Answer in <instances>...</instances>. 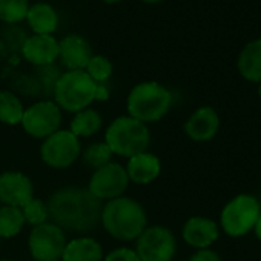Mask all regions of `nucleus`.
<instances>
[{"instance_id": "1", "label": "nucleus", "mask_w": 261, "mask_h": 261, "mask_svg": "<svg viewBox=\"0 0 261 261\" xmlns=\"http://www.w3.org/2000/svg\"><path fill=\"white\" fill-rule=\"evenodd\" d=\"M46 206L54 224L65 232L83 235L100 224L103 201L95 198L86 188L65 186L49 195Z\"/></svg>"}, {"instance_id": "2", "label": "nucleus", "mask_w": 261, "mask_h": 261, "mask_svg": "<svg viewBox=\"0 0 261 261\" xmlns=\"http://www.w3.org/2000/svg\"><path fill=\"white\" fill-rule=\"evenodd\" d=\"M100 224L118 241H134L148 227V215L137 200L123 195L103 204Z\"/></svg>"}, {"instance_id": "3", "label": "nucleus", "mask_w": 261, "mask_h": 261, "mask_svg": "<svg viewBox=\"0 0 261 261\" xmlns=\"http://www.w3.org/2000/svg\"><path fill=\"white\" fill-rule=\"evenodd\" d=\"M105 143L111 149L112 155L130 159L148 151L151 145V130L148 124L130 115H120L108 126Z\"/></svg>"}, {"instance_id": "4", "label": "nucleus", "mask_w": 261, "mask_h": 261, "mask_svg": "<svg viewBox=\"0 0 261 261\" xmlns=\"http://www.w3.org/2000/svg\"><path fill=\"white\" fill-rule=\"evenodd\" d=\"M172 92L157 82L136 85L127 94V115L148 124L162 120L172 106Z\"/></svg>"}, {"instance_id": "5", "label": "nucleus", "mask_w": 261, "mask_h": 261, "mask_svg": "<svg viewBox=\"0 0 261 261\" xmlns=\"http://www.w3.org/2000/svg\"><path fill=\"white\" fill-rule=\"evenodd\" d=\"M97 83L85 71H66L57 79L53 95L56 105L66 112L77 114L95 100Z\"/></svg>"}, {"instance_id": "6", "label": "nucleus", "mask_w": 261, "mask_h": 261, "mask_svg": "<svg viewBox=\"0 0 261 261\" xmlns=\"http://www.w3.org/2000/svg\"><path fill=\"white\" fill-rule=\"evenodd\" d=\"M261 215V206L253 195L240 194L221 211L220 224L229 237H243L253 230Z\"/></svg>"}, {"instance_id": "7", "label": "nucleus", "mask_w": 261, "mask_h": 261, "mask_svg": "<svg viewBox=\"0 0 261 261\" xmlns=\"http://www.w3.org/2000/svg\"><path fill=\"white\" fill-rule=\"evenodd\" d=\"M82 154V145L69 129H59L40 146L42 162L53 169H66L72 166Z\"/></svg>"}, {"instance_id": "8", "label": "nucleus", "mask_w": 261, "mask_h": 261, "mask_svg": "<svg viewBox=\"0 0 261 261\" xmlns=\"http://www.w3.org/2000/svg\"><path fill=\"white\" fill-rule=\"evenodd\" d=\"M136 253L140 261H172L177 240L165 226H148L136 240Z\"/></svg>"}, {"instance_id": "9", "label": "nucleus", "mask_w": 261, "mask_h": 261, "mask_svg": "<svg viewBox=\"0 0 261 261\" xmlns=\"http://www.w3.org/2000/svg\"><path fill=\"white\" fill-rule=\"evenodd\" d=\"M62 124V109L53 100H42L25 109L20 126L25 133L37 140H45Z\"/></svg>"}, {"instance_id": "10", "label": "nucleus", "mask_w": 261, "mask_h": 261, "mask_svg": "<svg viewBox=\"0 0 261 261\" xmlns=\"http://www.w3.org/2000/svg\"><path fill=\"white\" fill-rule=\"evenodd\" d=\"M66 243L65 230L49 221L33 227L28 237V247L36 261H60Z\"/></svg>"}, {"instance_id": "11", "label": "nucleus", "mask_w": 261, "mask_h": 261, "mask_svg": "<svg viewBox=\"0 0 261 261\" xmlns=\"http://www.w3.org/2000/svg\"><path fill=\"white\" fill-rule=\"evenodd\" d=\"M129 186V177L123 165L109 162L108 165L94 171L89 178L88 191L100 201H109L123 197Z\"/></svg>"}, {"instance_id": "12", "label": "nucleus", "mask_w": 261, "mask_h": 261, "mask_svg": "<svg viewBox=\"0 0 261 261\" xmlns=\"http://www.w3.org/2000/svg\"><path fill=\"white\" fill-rule=\"evenodd\" d=\"M34 198V186L28 175L19 171L0 174V204L22 207Z\"/></svg>"}, {"instance_id": "13", "label": "nucleus", "mask_w": 261, "mask_h": 261, "mask_svg": "<svg viewBox=\"0 0 261 261\" xmlns=\"http://www.w3.org/2000/svg\"><path fill=\"white\" fill-rule=\"evenodd\" d=\"M22 56L34 66H51L59 59V42L54 36L34 34L22 43Z\"/></svg>"}, {"instance_id": "14", "label": "nucleus", "mask_w": 261, "mask_h": 261, "mask_svg": "<svg viewBox=\"0 0 261 261\" xmlns=\"http://www.w3.org/2000/svg\"><path fill=\"white\" fill-rule=\"evenodd\" d=\"M220 129V117L211 106H201L185 123V133L194 142H209Z\"/></svg>"}, {"instance_id": "15", "label": "nucleus", "mask_w": 261, "mask_h": 261, "mask_svg": "<svg viewBox=\"0 0 261 261\" xmlns=\"http://www.w3.org/2000/svg\"><path fill=\"white\" fill-rule=\"evenodd\" d=\"M91 57L89 43L79 34H69L59 42V60L66 71H85Z\"/></svg>"}, {"instance_id": "16", "label": "nucleus", "mask_w": 261, "mask_h": 261, "mask_svg": "<svg viewBox=\"0 0 261 261\" xmlns=\"http://www.w3.org/2000/svg\"><path fill=\"white\" fill-rule=\"evenodd\" d=\"M183 240L195 249H209L220 235L218 226L214 220L206 217H191L181 230Z\"/></svg>"}, {"instance_id": "17", "label": "nucleus", "mask_w": 261, "mask_h": 261, "mask_svg": "<svg viewBox=\"0 0 261 261\" xmlns=\"http://www.w3.org/2000/svg\"><path fill=\"white\" fill-rule=\"evenodd\" d=\"M124 169L127 172L129 181L136 185H149L159 178L162 172V162L155 154L146 151L127 159Z\"/></svg>"}, {"instance_id": "18", "label": "nucleus", "mask_w": 261, "mask_h": 261, "mask_svg": "<svg viewBox=\"0 0 261 261\" xmlns=\"http://www.w3.org/2000/svg\"><path fill=\"white\" fill-rule=\"evenodd\" d=\"M62 261H103V247L92 237H77L66 243Z\"/></svg>"}, {"instance_id": "19", "label": "nucleus", "mask_w": 261, "mask_h": 261, "mask_svg": "<svg viewBox=\"0 0 261 261\" xmlns=\"http://www.w3.org/2000/svg\"><path fill=\"white\" fill-rule=\"evenodd\" d=\"M25 20L28 22L31 31L39 36H53L59 27V16L56 10L45 2L31 5Z\"/></svg>"}, {"instance_id": "20", "label": "nucleus", "mask_w": 261, "mask_h": 261, "mask_svg": "<svg viewBox=\"0 0 261 261\" xmlns=\"http://www.w3.org/2000/svg\"><path fill=\"white\" fill-rule=\"evenodd\" d=\"M237 66L246 80L253 83L261 82V39L249 42L241 49Z\"/></svg>"}, {"instance_id": "21", "label": "nucleus", "mask_w": 261, "mask_h": 261, "mask_svg": "<svg viewBox=\"0 0 261 261\" xmlns=\"http://www.w3.org/2000/svg\"><path fill=\"white\" fill-rule=\"evenodd\" d=\"M101 124H103V118H101L100 112L92 108H86V109L74 114L71 124H69V130L79 139L80 137H92L101 129Z\"/></svg>"}, {"instance_id": "22", "label": "nucleus", "mask_w": 261, "mask_h": 261, "mask_svg": "<svg viewBox=\"0 0 261 261\" xmlns=\"http://www.w3.org/2000/svg\"><path fill=\"white\" fill-rule=\"evenodd\" d=\"M23 112L25 108L20 98L13 91H0V121L8 126L20 124Z\"/></svg>"}, {"instance_id": "23", "label": "nucleus", "mask_w": 261, "mask_h": 261, "mask_svg": "<svg viewBox=\"0 0 261 261\" xmlns=\"http://www.w3.org/2000/svg\"><path fill=\"white\" fill-rule=\"evenodd\" d=\"M25 224L20 207L0 206V238H13L19 235Z\"/></svg>"}, {"instance_id": "24", "label": "nucleus", "mask_w": 261, "mask_h": 261, "mask_svg": "<svg viewBox=\"0 0 261 261\" xmlns=\"http://www.w3.org/2000/svg\"><path fill=\"white\" fill-rule=\"evenodd\" d=\"M30 10L28 0H0V20L14 25L27 19Z\"/></svg>"}, {"instance_id": "25", "label": "nucleus", "mask_w": 261, "mask_h": 261, "mask_svg": "<svg viewBox=\"0 0 261 261\" xmlns=\"http://www.w3.org/2000/svg\"><path fill=\"white\" fill-rule=\"evenodd\" d=\"M80 155H82L83 165L94 169V171L105 166V165H108L109 162H112L111 160L112 152H111V149L108 148V145L105 142L89 145Z\"/></svg>"}, {"instance_id": "26", "label": "nucleus", "mask_w": 261, "mask_h": 261, "mask_svg": "<svg viewBox=\"0 0 261 261\" xmlns=\"http://www.w3.org/2000/svg\"><path fill=\"white\" fill-rule=\"evenodd\" d=\"M22 209V214H23V218H25V223L36 227V226H40L43 223H48L49 220V212H48V206L43 200L40 198H31L25 206L20 207Z\"/></svg>"}, {"instance_id": "27", "label": "nucleus", "mask_w": 261, "mask_h": 261, "mask_svg": "<svg viewBox=\"0 0 261 261\" xmlns=\"http://www.w3.org/2000/svg\"><path fill=\"white\" fill-rule=\"evenodd\" d=\"M85 72L98 85L106 83L112 75V63L105 56H92L85 68Z\"/></svg>"}, {"instance_id": "28", "label": "nucleus", "mask_w": 261, "mask_h": 261, "mask_svg": "<svg viewBox=\"0 0 261 261\" xmlns=\"http://www.w3.org/2000/svg\"><path fill=\"white\" fill-rule=\"evenodd\" d=\"M103 261H140L136 250L130 247H117L111 250L106 256H103Z\"/></svg>"}, {"instance_id": "29", "label": "nucleus", "mask_w": 261, "mask_h": 261, "mask_svg": "<svg viewBox=\"0 0 261 261\" xmlns=\"http://www.w3.org/2000/svg\"><path fill=\"white\" fill-rule=\"evenodd\" d=\"M189 261H221V258L212 249H198Z\"/></svg>"}, {"instance_id": "30", "label": "nucleus", "mask_w": 261, "mask_h": 261, "mask_svg": "<svg viewBox=\"0 0 261 261\" xmlns=\"http://www.w3.org/2000/svg\"><path fill=\"white\" fill-rule=\"evenodd\" d=\"M108 97H109V91H108L106 85L105 83H98L97 85V91H95V100L105 101V100H108Z\"/></svg>"}, {"instance_id": "31", "label": "nucleus", "mask_w": 261, "mask_h": 261, "mask_svg": "<svg viewBox=\"0 0 261 261\" xmlns=\"http://www.w3.org/2000/svg\"><path fill=\"white\" fill-rule=\"evenodd\" d=\"M253 232H255L256 238L261 241V215H259V218H258V221H256V224H255V227H253Z\"/></svg>"}, {"instance_id": "32", "label": "nucleus", "mask_w": 261, "mask_h": 261, "mask_svg": "<svg viewBox=\"0 0 261 261\" xmlns=\"http://www.w3.org/2000/svg\"><path fill=\"white\" fill-rule=\"evenodd\" d=\"M142 2H146V4H159L162 0H142Z\"/></svg>"}, {"instance_id": "33", "label": "nucleus", "mask_w": 261, "mask_h": 261, "mask_svg": "<svg viewBox=\"0 0 261 261\" xmlns=\"http://www.w3.org/2000/svg\"><path fill=\"white\" fill-rule=\"evenodd\" d=\"M105 4H117V2H121V0H103Z\"/></svg>"}, {"instance_id": "34", "label": "nucleus", "mask_w": 261, "mask_h": 261, "mask_svg": "<svg viewBox=\"0 0 261 261\" xmlns=\"http://www.w3.org/2000/svg\"><path fill=\"white\" fill-rule=\"evenodd\" d=\"M258 95H259V98H261V82H259V88H258Z\"/></svg>"}, {"instance_id": "35", "label": "nucleus", "mask_w": 261, "mask_h": 261, "mask_svg": "<svg viewBox=\"0 0 261 261\" xmlns=\"http://www.w3.org/2000/svg\"><path fill=\"white\" fill-rule=\"evenodd\" d=\"M0 261H11V259H7V258H5V259H0Z\"/></svg>"}, {"instance_id": "36", "label": "nucleus", "mask_w": 261, "mask_h": 261, "mask_svg": "<svg viewBox=\"0 0 261 261\" xmlns=\"http://www.w3.org/2000/svg\"><path fill=\"white\" fill-rule=\"evenodd\" d=\"M0 206H2V204H0Z\"/></svg>"}]
</instances>
